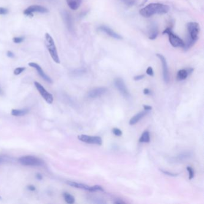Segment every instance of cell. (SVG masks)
I'll list each match as a JSON object with an SVG mask.
<instances>
[{"label":"cell","instance_id":"52a82bcc","mask_svg":"<svg viewBox=\"0 0 204 204\" xmlns=\"http://www.w3.org/2000/svg\"><path fill=\"white\" fill-rule=\"evenodd\" d=\"M34 85L37 88V90L39 92L43 98L46 101L47 103L51 104L53 101V97L51 93L48 92L46 89L38 82L35 81Z\"/></svg>","mask_w":204,"mask_h":204},{"label":"cell","instance_id":"e0dca14e","mask_svg":"<svg viewBox=\"0 0 204 204\" xmlns=\"http://www.w3.org/2000/svg\"><path fill=\"white\" fill-rule=\"evenodd\" d=\"M67 183L73 187L77 188V189H84L86 190H89V189L90 186H89L87 184H83V183H77V182H74V181H67Z\"/></svg>","mask_w":204,"mask_h":204},{"label":"cell","instance_id":"f1b7e54d","mask_svg":"<svg viewBox=\"0 0 204 204\" xmlns=\"http://www.w3.org/2000/svg\"><path fill=\"white\" fill-rule=\"evenodd\" d=\"M24 40V38L22 37H14L13 38V41L16 44H19L22 43L23 41Z\"/></svg>","mask_w":204,"mask_h":204},{"label":"cell","instance_id":"f35d334b","mask_svg":"<svg viewBox=\"0 0 204 204\" xmlns=\"http://www.w3.org/2000/svg\"><path fill=\"white\" fill-rule=\"evenodd\" d=\"M115 204H125V202H124L123 201H115L114 202Z\"/></svg>","mask_w":204,"mask_h":204},{"label":"cell","instance_id":"4316f807","mask_svg":"<svg viewBox=\"0 0 204 204\" xmlns=\"http://www.w3.org/2000/svg\"><path fill=\"white\" fill-rule=\"evenodd\" d=\"M162 173H163L164 174L168 176H171V177H177L179 176V174H176V173H171L167 171H165L163 169H160V170Z\"/></svg>","mask_w":204,"mask_h":204},{"label":"cell","instance_id":"ac0fdd59","mask_svg":"<svg viewBox=\"0 0 204 204\" xmlns=\"http://www.w3.org/2000/svg\"><path fill=\"white\" fill-rule=\"evenodd\" d=\"M68 7L73 10H76L81 5V0H67Z\"/></svg>","mask_w":204,"mask_h":204},{"label":"cell","instance_id":"44dd1931","mask_svg":"<svg viewBox=\"0 0 204 204\" xmlns=\"http://www.w3.org/2000/svg\"><path fill=\"white\" fill-rule=\"evenodd\" d=\"M150 141V133L149 131H145L141 136L139 141L140 143H149Z\"/></svg>","mask_w":204,"mask_h":204},{"label":"cell","instance_id":"2e32d148","mask_svg":"<svg viewBox=\"0 0 204 204\" xmlns=\"http://www.w3.org/2000/svg\"><path fill=\"white\" fill-rule=\"evenodd\" d=\"M147 114V111H143L136 115H135L133 117H132L130 120H129V125H134L137 124L141 119H142L144 117H145Z\"/></svg>","mask_w":204,"mask_h":204},{"label":"cell","instance_id":"30bf717a","mask_svg":"<svg viewBox=\"0 0 204 204\" xmlns=\"http://www.w3.org/2000/svg\"><path fill=\"white\" fill-rule=\"evenodd\" d=\"M156 56L158 57V58L160 59L162 65V68H163V80L166 83H168L170 80V77H169V69H168V66L167 64V61L166 58L164 57L161 54H157Z\"/></svg>","mask_w":204,"mask_h":204},{"label":"cell","instance_id":"cb8c5ba5","mask_svg":"<svg viewBox=\"0 0 204 204\" xmlns=\"http://www.w3.org/2000/svg\"><path fill=\"white\" fill-rule=\"evenodd\" d=\"M89 192H104V189L101 186L99 185H95L93 186H90L89 190Z\"/></svg>","mask_w":204,"mask_h":204},{"label":"cell","instance_id":"d6a6232c","mask_svg":"<svg viewBox=\"0 0 204 204\" xmlns=\"http://www.w3.org/2000/svg\"><path fill=\"white\" fill-rule=\"evenodd\" d=\"M144 77H145V75H144V74L138 75V76H136L134 77L133 80L135 81H139V80H141L143 79Z\"/></svg>","mask_w":204,"mask_h":204},{"label":"cell","instance_id":"e575fe53","mask_svg":"<svg viewBox=\"0 0 204 204\" xmlns=\"http://www.w3.org/2000/svg\"><path fill=\"white\" fill-rule=\"evenodd\" d=\"M7 55L8 58H13L15 57V54L14 53L11 51H7Z\"/></svg>","mask_w":204,"mask_h":204},{"label":"cell","instance_id":"1f68e13d","mask_svg":"<svg viewBox=\"0 0 204 204\" xmlns=\"http://www.w3.org/2000/svg\"><path fill=\"white\" fill-rule=\"evenodd\" d=\"M8 13V10L4 7H0V15H5Z\"/></svg>","mask_w":204,"mask_h":204},{"label":"cell","instance_id":"60d3db41","mask_svg":"<svg viewBox=\"0 0 204 204\" xmlns=\"http://www.w3.org/2000/svg\"><path fill=\"white\" fill-rule=\"evenodd\" d=\"M1 199V196H0V199Z\"/></svg>","mask_w":204,"mask_h":204},{"label":"cell","instance_id":"ab89813d","mask_svg":"<svg viewBox=\"0 0 204 204\" xmlns=\"http://www.w3.org/2000/svg\"><path fill=\"white\" fill-rule=\"evenodd\" d=\"M3 94V92L2 90V89L0 88V95H2Z\"/></svg>","mask_w":204,"mask_h":204},{"label":"cell","instance_id":"d590c367","mask_svg":"<svg viewBox=\"0 0 204 204\" xmlns=\"http://www.w3.org/2000/svg\"><path fill=\"white\" fill-rule=\"evenodd\" d=\"M143 107L144 108V110L146 111H149V110H152V107L150 106V105H143Z\"/></svg>","mask_w":204,"mask_h":204},{"label":"cell","instance_id":"4fadbf2b","mask_svg":"<svg viewBox=\"0 0 204 204\" xmlns=\"http://www.w3.org/2000/svg\"><path fill=\"white\" fill-rule=\"evenodd\" d=\"M28 65L31 67H32V68H35L37 70L38 74L41 76V77H42L45 81H46L47 82L50 83H52V80H51V78L44 72V71L43 70L41 67L38 64H37V63H35V62H30V63L28 64Z\"/></svg>","mask_w":204,"mask_h":204},{"label":"cell","instance_id":"6da1fadb","mask_svg":"<svg viewBox=\"0 0 204 204\" xmlns=\"http://www.w3.org/2000/svg\"><path fill=\"white\" fill-rule=\"evenodd\" d=\"M168 5L160 3H151L140 10V14L144 18H150L154 15H164L169 11Z\"/></svg>","mask_w":204,"mask_h":204},{"label":"cell","instance_id":"9a60e30c","mask_svg":"<svg viewBox=\"0 0 204 204\" xmlns=\"http://www.w3.org/2000/svg\"><path fill=\"white\" fill-rule=\"evenodd\" d=\"M194 71L193 68H189L187 69H182L179 70L177 74V80L179 81H181L186 80L187 77L190 75Z\"/></svg>","mask_w":204,"mask_h":204},{"label":"cell","instance_id":"7c38bea8","mask_svg":"<svg viewBox=\"0 0 204 204\" xmlns=\"http://www.w3.org/2000/svg\"><path fill=\"white\" fill-rule=\"evenodd\" d=\"M98 30L107 34L108 35L110 36L111 37L113 38H115L117 40H122L123 38L122 37L120 34H117L114 31H113L112 29H111L110 27H108L107 26H100L98 28Z\"/></svg>","mask_w":204,"mask_h":204},{"label":"cell","instance_id":"7402d4cb","mask_svg":"<svg viewBox=\"0 0 204 204\" xmlns=\"http://www.w3.org/2000/svg\"><path fill=\"white\" fill-rule=\"evenodd\" d=\"M63 196H64V199H65V201L67 203L73 204L75 202V198L71 194L65 192L63 194Z\"/></svg>","mask_w":204,"mask_h":204},{"label":"cell","instance_id":"277c9868","mask_svg":"<svg viewBox=\"0 0 204 204\" xmlns=\"http://www.w3.org/2000/svg\"><path fill=\"white\" fill-rule=\"evenodd\" d=\"M162 33L163 34H167L168 35L169 43L174 48H184V41L180 37H179L177 35L174 33L171 28H166Z\"/></svg>","mask_w":204,"mask_h":204},{"label":"cell","instance_id":"8d00e7d4","mask_svg":"<svg viewBox=\"0 0 204 204\" xmlns=\"http://www.w3.org/2000/svg\"><path fill=\"white\" fill-rule=\"evenodd\" d=\"M143 93L144 95H149L150 93H151V91L149 89H144V90H143Z\"/></svg>","mask_w":204,"mask_h":204},{"label":"cell","instance_id":"5b68a950","mask_svg":"<svg viewBox=\"0 0 204 204\" xmlns=\"http://www.w3.org/2000/svg\"><path fill=\"white\" fill-rule=\"evenodd\" d=\"M18 162L22 165L32 166H40L44 163L41 159L29 155L21 157L18 159Z\"/></svg>","mask_w":204,"mask_h":204},{"label":"cell","instance_id":"9c48e42d","mask_svg":"<svg viewBox=\"0 0 204 204\" xmlns=\"http://www.w3.org/2000/svg\"><path fill=\"white\" fill-rule=\"evenodd\" d=\"M114 84L117 90L120 92V94L125 97L128 98L130 96L128 88L123 81L121 78H117L114 81Z\"/></svg>","mask_w":204,"mask_h":204},{"label":"cell","instance_id":"d4e9b609","mask_svg":"<svg viewBox=\"0 0 204 204\" xmlns=\"http://www.w3.org/2000/svg\"><path fill=\"white\" fill-rule=\"evenodd\" d=\"M186 169H187V171L189 173V179L190 180V179H193V177L195 176V172H194L193 169L190 166H187Z\"/></svg>","mask_w":204,"mask_h":204},{"label":"cell","instance_id":"8992f818","mask_svg":"<svg viewBox=\"0 0 204 204\" xmlns=\"http://www.w3.org/2000/svg\"><path fill=\"white\" fill-rule=\"evenodd\" d=\"M78 139L84 143L91 144L102 145V138L99 136H90L87 135H80L78 136Z\"/></svg>","mask_w":204,"mask_h":204},{"label":"cell","instance_id":"836d02e7","mask_svg":"<svg viewBox=\"0 0 204 204\" xmlns=\"http://www.w3.org/2000/svg\"><path fill=\"white\" fill-rule=\"evenodd\" d=\"M27 188L29 190H31V191H35L36 190L35 187L33 185H29L27 186Z\"/></svg>","mask_w":204,"mask_h":204},{"label":"cell","instance_id":"7a4b0ae2","mask_svg":"<svg viewBox=\"0 0 204 204\" xmlns=\"http://www.w3.org/2000/svg\"><path fill=\"white\" fill-rule=\"evenodd\" d=\"M187 28L188 31V37L186 43H184L183 48L185 51H188L192 48L199 38L200 32V26L198 23L191 22L187 24Z\"/></svg>","mask_w":204,"mask_h":204},{"label":"cell","instance_id":"603a6c76","mask_svg":"<svg viewBox=\"0 0 204 204\" xmlns=\"http://www.w3.org/2000/svg\"><path fill=\"white\" fill-rule=\"evenodd\" d=\"M64 16L65 18V21L67 23V25L68 26L69 30H71L72 29V22H71L72 21H71V16L67 12H65Z\"/></svg>","mask_w":204,"mask_h":204},{"label":"cell","instance_id":"3957f363","mask_svg":"<svg viewBox=\"0 0 204 204\" xmlns=\"http://www.w3.org/2000/svg\"><path fill=\"white\" fill-rule=\"evenodd\" d=\"M45 44L52 59L56 64H60V59L54 44V41L52 37L49 33H46L45 35Z\"/></svg>","mask_w":204,"mask_h":204},{"label":"cell","instance_id":"ffe728a7","mask_svg":"<svg viewBox=\"0 0 204 204\" xmlns=\"http://www.w3.org/2000/svg\"><path fill=\"white\" fill-rule=\"evenodd\" d=\"M159 34L158 28L157 26L152 25L149 29V38L150 40H154L156 38Z\"/></svg>","mask_w":204,"mask_h":204},{"label":"cell","instance_id":"d6986e66","mask_svg":"<svg viewBox=\"0 0 204 204\" xmlns=\"http://www.w3.org/2000/svg\"><path fill=\"white\" fill-rule=\"evenodd\" d=\"M29 110L28 109L24 108V109H13L12 110L11 114L13 116L16 117H20V116H24L26 115L28 113Z\"/></svg>","mask_w":204,"mask_h":204},{"label":"cell","instance_id":"83f0119b","mask_svg":"<svg viewBox=\"0 0 204 204\" xmlns=\"http://www.w3.org/2000/svg\"><path fill=\"white\" fill-rule=\"evenodd\" d=\"M112 131H113V133L116 136L120 137V136H122V131L120 129H118V128H113V130H112Z\"/></svg>","mask_w":204,"mask_h":204},{"label":"cell","instance_id":"f546056e","mask_svg":"<svg viewBox=\"0 0 204 204\" xmlns=\"http://www.w3.org/2000/svg\"><path fill=\"white\" fill-rule=\"evenodd\" d=\"M124 4H125L126 5H129V6H131L135 4V0H121Z\"/></svg>","mask_w":204,"mask_h":204},{"label":"cell","instance_id":"5bb4252c","mask_svg":"<svg viewBox=\"0 0 204 204\" xmlns=\"http://www.w3.org/2000/svg\"><path fill=\"white\" fill-rule=\"evenodd\" d=\"M192 156H193V153L191 152H184L179 154V155L176 156V157H171V162H174V163H179V162H183L184 160H186L191 158Z\"/></svg>","mask_w":204,"mask_h":204},{"label":"cell","instance_id":"ba28073f","mask_svg":"<svg viewBox=\"0 0 204 204\" xmlns=\"http://www.w3.org/2000/svg\"><path fill=\"white\" fill-rule=\"evenodd\" d=\"M48 13L49 10L46 7L38 5H31L24 11V14L27 16H33L34 13Z\"/></svg>","mask_w":204,"mask_h":204},{"label":"cell","instance_id":"74e56055","mask_svg":"<svg viewBox=\"0 0 204 204\" xmlns=\"http://www.w3.org/2000/svg\"><path fill=\"white\" fill-rule=\"evenodd\" d=\"M36 179H38V180H41L43 179V177L40 174H36Z\"/></svg>","mask_w":204,"mask_h":204},{"label":"cell","instance_id":"4dcf8cb0","mask_svg":"<svg viewBox=\"0 0 204 204\" xmlns=\"http://www.w3.org/2000/svg\"><path fill=\"white\" fill-rule=\"evenodd\" d=\"M146 73L150 76H153L154 71H153V68L152 67H149L146 70Z\"/></svg>","mask_w":204,"mask_h":204},{"label":"cell","instance_id":"484cf974","mask_svg":"<svg viewBox=\"0 0 204 204\" xmlns=\"http://www.w3.org/2000/svg\"><path fill=\"white\" fill-rule=\"evenodd\" d=\"M25 67H18L14 70L13 74L16 76H18L21 74L22 72H24L25 70Z\"/></svg>","mask_w":204,"mask_h":204},{"label":"cell","instance_id":"8fae6325","mask_svg":"<svg viewBox=\"0 0 204 204\" xmlns=\"http://www.w3.org/2000/svg\"><path fill=\"white\" fill-rule=\"evenodd\" d=\"M108 91V89L105 87H100L92 89L88 93V97L90 98H97L104 95Z\"/></svg>","mask_w":204,"mask_h":204}]
</instances>
